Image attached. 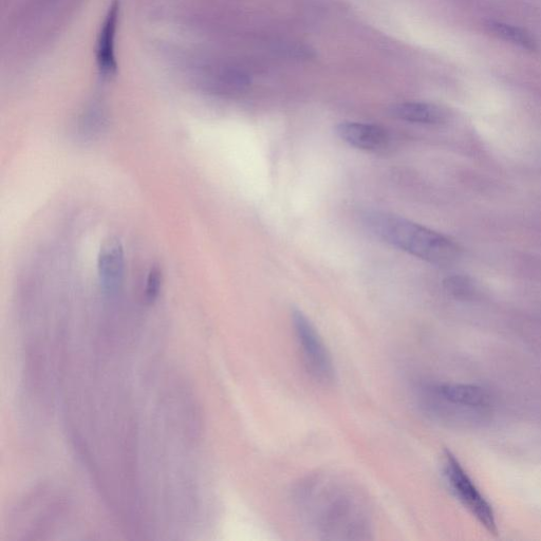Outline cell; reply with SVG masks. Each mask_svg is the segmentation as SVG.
<instances>
[{
  "label": "cell",
  "mask_w": 541,
  "mask_h": 541,
  "mask_svg": "<svg viewBox=\"0 0 541 541\" xmlns=\"http://www.w3.org/2000/svg\"><path fill=\"white\" fill-rule=\"evenodd\" d=\"M292 325L304 365L311 378L322 385L332 384L337 371L319 331L308 317L297 309L292 311Z\"/></svg>",
  "instance_id": "5b68a950"
},
{
  "label": "cell",
  "mask_w": 541,
  "mask_h": 541,
  "mask_svg": "<svg viewBox=\"0 0 541 541\" xmlns=\"http://www.w3.org/2000/svg\"><path fill=\"white\" fill-rule=\"evenodd\" d=\"M125 269L124 250L117 238L107 239L99 254L100 282L107 292H116L123 282Z\"/></svg>",
  "instance_id": "ba28073f"
},
{
  "label": "cell",
  "mask_w": 541,
  "mask_h": 541,
  "mask_svg": "<svg viewBox=\"0 0 541 541\" xmlns=\"http://www.w3.org/2000/svg\"><path fill=\"white\" fill-rule=\"evenodd\" d=\"M444 287L457 297H466L473 292L470 278L464 276H452L445 279Z\"/></svg>",
  "instance_id": "7c38bea8"
},
{
  "label": "cell",
  "mask_w": 541,
  "mask_h": 541,
  "mask_svg": "<svg viewBox=\"0 0 541 541\" xmlns=\"http://www.w3.org/2000/svg\"><path fill=\"white\" fill-rule=\"evenodd\" d=\"M162 281V271L158 266H154L149 270L144 291V297L147 303L152 304L157 300L161 291Z\"/></svg>",
  "instance_id": "8fae6325"
},
{
  "label": "cell",
  "mask_w": 541,
  "mask_h": 541,
  "mask_svg": "<svg viewBox=\"0 0 541 541\" xmlns=\"http://www.w3.org/2000/svg\"><path fill=\"white\" fill-rule=\"evenodd\" d=\"M422 389L423 407L442 420L481 415L492 405L489 391L474 384L444 383Z\"/></svg>",
  "instance_id": "3957f363"
},
{
  "label": "cell",
  "mask_w": 541,
  "mask_h": 541,
  "mask_svg": "<svg viewBox=\"0 0 541 541\" xmlns=\"http://www.w3.org/2000/svg\"><path fill=\"white\" fill-rule=\"evenodd\" d=\"M489 29L497 39L503 42L527 51H535L537 49V42L534 40V37L522 28L506 23H491Z\"/></svg>",
  "instance_id": "30bf717a"
},
{
  "label": "cell",
  "mask_w": 541,
  "mask_h": 541,
  "mask_svg": "<svg viewBox=\"0 0 541 541\" xmlns=\"http://www.w3.org/2000/svg\"><path fill=\"white\" fill-rule=\"evenodd\" d=\"M442 468L447 484L457 499L471 512L481 526L490 533L497 534L498 525L493 506L478 489L459 459L449 450H445L443 453Z\"/></svg>",
  "instance_id": "277c9868"
},
{
  "label": "cell",
  "mask_w": 541,
  "mask_h": 541,
  "mask_svg": "<svg viewBox=\"0 0 541 541\" xmlns=\"http://www.w3.org/2000/svg\"><path fill=\"white\" fill-rule=\"evenodd\" d=\"M368 230L386 244L426 263L445 267L460 257V248L451 238L393 214L371 212L365 216Z\"/></svg>",
  "instance_id": "7a4b0ae2"
},
{
  "label": "cell",
  "mask_w": 541,
  "mask_h": 541,
  "mask_svg": "<svg viewBox=\"0 0 541 541\" xmlns=\"http://www.w3.org/2000/svg\"><path fill=\"white\" fill-rule=\"evenodd\" d=\"M293 501L303 524L317 538L359 541L372 538L367 498L350 480L328 473L308 476L294 490Z\"/></svg>",
  "instance_id": "6da1fadb"
},
{
  "label": "cell",
  "mask_w": 541,
  "mask_h": 541,
  "mask_svg": "<svg viewBox=\"0 0 541 541\" xmlns=\"http://www.w3.org/2000/svg\"><path fill=\"white\" fill-rule=\"evenodd\" d=\"M389 111L394 118L409 123L439 125L447 120L446 110L431 103H399L391 106Z\"/></svg>",
  "instance_id": "9c48e42d"
},
{
  "label": "cell",
  "mask_w": 541,
  "mask_h": 541,
  "mask_svg": "<svg viewBox=\"0 0 541 541\" xmlns=\"http://www.w3.org/2000/svg\"><path fill=\"white\" fill-rule=\"evenodd\" d=\"M338 136L348 145L368 153H385L391 136L381 126L360 122H343L337 126Z\"/></svg>",
  "instance_id": "52a82bcc"
},
{
  "label": "cell",
  "mask_w": 541,
  "mask_h": 541,
  "mask_svg": "<svg viewBox=\"0 0 541 541\" xmlns=\"http://www.w3.org/2000/svg\"><path fill=\"white\" fill-rule=\"evenodd\" d=\"M120 2L114 0L100 28L97 46L96 62L100 77L104 81H111L118 73V61L116 57V39L120 22Z\"/></svg>",
  "instance_id": "8992f818"
}]
</instances>
